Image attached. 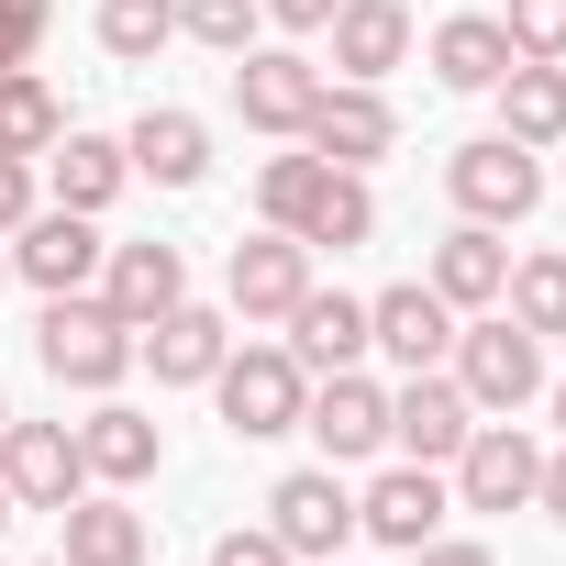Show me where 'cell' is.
I'll return each mask as SVG.
<instances>
[{"label":"cell","instance_id":"obj_8","mask_svg":"<svg viewBox=\"0 0 566 566\" xmlns=\"http://www.w3.org/2000/svg\"><path fill=\"white\" fill-rule=\"evenodd\" d=\"M266 533L323 566V555H345V533H356V489H345L334 467H290V478L266 489Z\"/></svg>","mask_w":566,"mask_h":566},{"label":"cell","instance_id":"obj_11","mask_svg":"<svg viewBox=\"0 0 566 566\" xmlns=\"http://www.w3.org/2000/svg\"><path fill=\"white\" fill-rule=\"evenodd\" d=\"M101 222L90 211H34L23 233H12V277H34V290L45 301H67V290H90V277H101Z\"/></svg>","mask_w":566,"mask_h":566},{"label":"cell","instance_id":"obj_9","mask_svg":"<svg viewBox=\"0 0 566 566\" xmlns=\"http://www.w3.org/2000/svg\"><path fill=\"white\" fill-rule=\"evenodd\" d=\"M301 433L323 444V467H356V455H378V444H389V389H378V378H356V367H334V378H312Z\"/></svg>","mask_w":566,"mask_h":566},{"label":"cell","instance_id":"obj_7","mask_svg":"<svg viewBox=\"0 0 566 566\" xmlns=\"http://www.w3.org/2000/svg\"><path fill=\"white\" fill-rule=\"evenodd\" d=\"M0 489H12V511H67L90 489L78 422H0Z\"/></svg>","mask_w":566,"mask_h":566},{"label":"cell","instance_id":"obj_26","mask_svg":"<svg viewBox=\"0 0 566 566\" xmlns=\"http://www.w3.org/2000/svg\"><path fill=\"white\" fill-rule=\"evenodd\" d=\"M433 78H444V90H500V78H511V34H500V12H455V23H433Z\"/></svg>","mask_w":566,"mask_h":566},{"label":"cell","instance_id":"obj_40","mask_svg":"<svg viewBox=\"0 0 566 566\" xmlns=\"http://www.w3.org/2000/svg\"><path fill=\"white\" fill-rule=\"evenodd\" d=\"M0 277H12V244H0Z\"/></svg>","mask_w":566,"mask_h":566},{"label":"cell","instance_id":"obj_30","mask_svg":"<svg viewBox=\"0 0 566 566\" xmlns=\"http://www.w3.org/2000/svg\"><path fill=\"white\" fill-rule=\"evenodd\" d=\"M178 34V0H101V45L123 67H156V45Z\"/></svg>","mask_w":566,"mask_h":566},{"label":"cell","instance_id":"obj_31","mask_svg":"<svg viewBox=\"0 0 566 566\" xmlns=\"http://www.w3.org/2000/svg\"><path fill=\"white\" fill-rule=\"evenodd\" d=\"M178 34L211 45V56H244L255 45V0H178Z\"/></svg>","mask_w":566,"mask_h":566},{"label":"cell","instance_id":"obj_25","mask_svg":"<svg viewBox=\"0 0 566 566\" xmlns=\"http://www.w3.org/2000/svg\"><path fill=\"white\" fill-rule=\"evenodd\" d=\"M45 156H56V211H90V222H101V211L123 200V178H134V156H123L112 134H56Z\"/></svg>","mask_w":566,"mask_h":566},{"label":"cell","instance_id":"obj_19","mask_svg":"<svg viewBox=\"0 0 566 566\" xmlns=\"http://www.w3.org/2000/svg\"><path fill=\"white\" fill-rule=\"evenodd\" d=\"M101 301L145 334L156 312H178V301H189V255H178V244H112V255H101Z\"/></svg>","mask_w":566,"mask_h":566},{"label":"cell","instance_id":"obj_33","mask_svg":"<svg viewBox=\"0 0 566 566\" xmlns=\"http://www.w3.org/2000/svg\"><path fill=\"white\" fill-rule=\"evenodd\" d=\"M45 23H56V0H0V78H12V67H34Z\"/></svg>","mask_w":566,"mask_h":566},{"label":"cell","instance_id":"obj_22","mask_svg":"<svg viewBox=\"0 0 566 566\" xmlns=\"http://www.w3.org/2000/svg\"><path fill=\"white\" fill-rule=\"evenodd\" d=\"M56 522H67L56 533L67 566H145V511H123V489H78Z\"/></svg>","mask_w":566,"mask_h":566},{"label":"cell","instance_id":"obj_17","mask_svg":"<svg viewBox=\"0 0 566 566\" xmlns=\"http://www.w3.org/2000/svg\"><path fill=\"white\" fill-rule=\"evenodd\" d=\"M134 356L156 367V389H200V378L233 356V323H222V312H200V301H178V312H156V323L134 334Z\"/></svg>","mask_w":566,"mask_h":566},{"label":"cell","instance_id":"obj_37","mask_svg":"<svg viewBox=\"0 0 566 566\" xmlns=\"http://www.w3.org/2000/svg\"><path fill=\"white\" fill-rule=\"evenodd\" d=\"M266 12L290 23V34H323V23H334V0H266Z\"/></svg>","mask_w":566,"mask_h":566},{"label":"cell","instance_id":"obj_28","mask_svg":"<svg viewBox=\"0 0 566 566\" xmlns=\"http://www.w3.org/2000/svg\"><path fill=\"white\" fill-rule=\"evenodd\" d=\"M500 312H511L533 345H555V334H566V255H511V290H500Z\"/></svg>","mask_w":566,"mask_h":566},{"label":"cell","instance_id":"obj_6","mask_svg":"<svg viewBox=\"0 0 566 566\" xmlns=\"http://www.w3.org/2000/svg\"><path fill=\"white\" fill-rule=\"evenodd\" d=\"M301 290H312V244H301V233H277V222L244 233V244L222 255V301H233L244 323H290Z\"/></svg>","mask_w":566,"mask_h":566},{"label":"cell","instance_id":"obj_32","mask_svg":"<svg viewBox=\"0 0 566 566\" xmlns=\"http://www.w3.org/2000/svg\"><path fill=\"white\" fill-rule=\"evenodd\" d=\"M500 34H511V56L566 67V0H511V12H500Z\"/></svg>","mask_w":566,"mask_h":566},{"label":"cell","instance_id":"obj_18","mask_svg":"<svg viewBox=\"0 0 566 566\" xmlns=\"http://www.w3.org/2000/svg\"><path fill=\"white\" fill-rule=\"evenodd\" d=\"M422 290L444 301V312H500V290H511V244L489 233V222H455L444 244H433V277Z\"/></svg>","mask_w":566,"mask_h":566},{"label":"cell","instance_id":"obj_16","mask_svg":"<svg viewBox=\"0 0 566 566\" xmlns=\"http://www.w3.org/2000/svg\"><path fill=\"white\" fill-rule=\"evenodd\" d=\"M123 156H134V178H156V189H200V178H211V123L178 112V101H145L134 134H123Z\"/></svg>","mask_w":566,"mask_h":566},{"label":"cell","instance_id":"obj_23","mask_svg":"<svg viewBox=\"0 0 566 566\" xmlns=\"http://www.w3.org/2000/svg\"><path fill=\"white\" fill-rule=\"evenodd\" d=\"M290 233H301L312 255H345V244H367V233H378V189H367V167H323Z\"/></svg>","mask_w":566,"mask_h":566},{"label":"cell","instance_id":"obj_10","mask_svg":"<svg viewBox=\"0 0 566 566\" xmlns=\"http://www.w3.org/2000/svg\"><path fill=\"white\" fill-rule=\"evenodd\" d=\"M478 433V400L444 378V367H422V378H400L389 389V444L411 455V467H455V444Z\"/></svg>","mask_w":566,"mask_h":566},{"label":"cell","instance_id":"obj_29","mask_svg":"<svg viewBox=\"0 0 566 566\" xmlns=\"http://www.w3.org/2000/svg\"><path fill=\"white\" fill-rule=\"evenodd\" d=\"M67 134V112H56V90L34 78V67H12L0 78V156H45Z\"/></svg>","mask_w":566,"mask_h":566},{"label":"cell","instance_id":"obj_20","mask_svg":"<svg viewBox=\"0 0 566 566\" xmlns=\"http://www.w3.org/2000/svg\"><path fill=\"white\" fill-rule=\"evenodd\" d=\"M323 34H334V78H367V90H378V78L411 56V0H334Z\"/></svg>","mask_w":566,"mask_h":566},{"label":"cell","instance_id":"obj_12","mask_svg":"<svg viewBox=\"0 0 566 566\" xmlns=\"http://www.w3.org/2000/svg\"><path fill=\"white\" fill-rule=\"evenodd\" d=\"M312 156H334V167H378L389 145H400V112L367 90V78H323V101H312V134H301Z\"/></svg>","mask_w":566,"mask_h":566},{"label":"cell","instance_id":"obj_27","mask_svg":"<svg viewBox=\"0 0 566 566\" xmlns=\"http://www.w3.org/2000/svg\"><path fill=\"white\" fill-rule=\"evenodd\" d=\"M500 134L544 156V145L566 134V67H544V56H511V78H500Z\"/></svg>","mask_w":566,"mask_h":566},{"label":"cell","instance_id":"obj_5","mask_svg":"<svg viewBox=\"0 0 566 566\" xmlns=\"http://www.w3.org/2000/svg\"><path fill=\"white\" fill-rule=\"evenodd\" d=\"M312 101H323V67H312L301 45H244V56H233V112H244L255 134L301 145V134H312Z\"/></svg>","mask_w":566,"mask_h":566},{"label":"cell","instance_id":"obj_3","mask_svg":"<svg viewBox=\"0 0 566 566\" xmlns=\"http://www.w3.org/2000/svg\"><path fill=\"white\" fill-rule=\"evenodd\" d=\"M455 389L478 411H522V400H544V345L511 312H478V323H455Z\"/></svg>","mask_w":566,"mask_h":566},{"label":"cell","instance_id":"obj_41","mask_svg":"<svg viewBox=\"0 0 566 566\" xmlns=\"http://www.w3.org/2000/svg\"><path fill=\"white\" fill-rule=\"evenodd\" d=\"M555 422H566V389H555Z\"/></svg>","mask_w":566,"mask_h":566},{"label":"cell","instance_id":"obj_24","mask_svg":"<svg viewBox=\"0 0 566 566\" xmlns=\"http://www.w3.org/2000/svg\"><path fill=\"white\" fill-rule=\"evenodd\" d=\"M290 356H301L312 378L356 367V356H367V301H345V290H301V312H290Z\"/></svg>","mask_w":566,"mask_h":566},{"label":"cell","instance_id":"obj_36","mask_svg":"<svg viewBox=\"0 0 566 566\" xmlns=\"http://www.w3.org/2000/svg\"><path fill=\"white\" fill-rule=\"evenodd\" d=\"M411 566H500V555H489V544H444V533H433V544H411Z\"/></svg>","mask_w":566,"mask_h":566},{"label":"cell","instance_id":"obj_34","mask_svg":"<svg viewBox=\"0 0 566 566\" xmlns=\"http://www.w3.org/2000/svg\"><path fill=\"white\" fill-rule=\"evenodd\" d=\"M34 222V156H0V244Z\"/></svg>","mask_w":566,"mask_h":566},{"label":"cell","instance_id":"obj_44","mask_svg":"<svg viewBox=\"0 0 566 566\" xmlns=\"http://www.w3.org/2000/svg\"><path fill=\"white\" fill-rule=\"evenodd\" d=\"M323 566H345V555H323Z\"/></svg>","mask_w":566,"mask_h":566},{"label":"cell","instance_id":"obj_2","mask_svg":"<svg viewBox=\"0 0 566 566\" xmlns=\"http://www.w3.org/2000/svg\"><path fill=\"white\" fill-rule=\"evenodd\" d=\"M211 389H222V422H233V444H266V433H301L312 367H301L290 345H244V356H222V367H211Z\"/></svg>","mask_w":566,"mask_h":566},{"label":"cell","instance_id":"obj_1","mask_svg":"<svg viewBox=\"0 0 566 566\" xmlns=\"http://www.w3.org/2000/svg\"><path fill=\"white\" fill-rule=\"evenodd\" d=\"M34 356H45V378H56V389H123V367H134V323H123L112 301L67 290V301H45Z\"/></svg>","mask_w":566,"mask_h":566},{"label":"cell","instance_id":"obj_14","mask_svg":"<svg viewBox=\"0 0 566 566\" xmlns=\"http://www.w3.org/2000/svg\"><path fill=\"white\" fill-rule=\"evenodd\" d=\"M356 533H367V544H400V555H411V544H433V533H444V478H433V467H411V455H400V467H378V478H367V500H356Z\"/></svg>","mask_w":566,"mask_h":566},{"label":"cell","instance_id":"obj_43","mask_svg":"<svg viewBox=\"0 0 566 566\" xmlns=\"http://www.w3.org/2000/svg\"><path fill=\"white\" fill-rule=\"evenodd\" d=\"M45 566H67V555H45Z\"/></svg>","mask_w":566,"mask_h":566},{"label":"cell","instance_id":"obj_35","mask_svg":"<svg viewBox=\"0 0 566 566\" xmlns=\"http://www.w3.org/2000/svg\"><path fill=\"white\" fill-rule=\"evenodd\" d=\"M211 566H301V555H290V544H277V533L255 522V533H222V544H211Z\"/></svg>","mask_w":566,"mask_h":566},{"label":"cell","instance_id":"obj_15","mask_svg":"<svg viewBox=\"0 0 566 566\" xmlns=\"http://www.w3.org/2000/svg\"><path fill=\"white\" fill-rule=\"evenodd\" d=\"M367 345H378L389 367H411V378H422V367H444V356H455V312L422 290V277H411V290H378V301H367Z\"/></svg>","mask_w":566,"mask_h":566},{"label":"cell","instance_id":"obj_42","mask_svg":"<svg viewBox=\"0 0 566 566\" xmlns=\"http://www.w3.org/2000/svg\"><path fill=\"white\" fill-rule=\"evenodd\" d=\"M0 422H12V400H0Z\"/></svg>","mask_w":566,"mask_h":566},{"label":"cell","instance_id":"obj_38","mask_svg":"<svg viewBox=\"0 0 566 566\" xmlns=\"http://www.w3.org/2000/svg\"><path fill=\"white\" fill-rule=\"evenodd\" d=\"M533 500H544V511H555V522H566V444H555V455H544V478H533Z\"/></svg>","mask_w":566,"mask_h":566},{"label":"cell","instance_id":"obj_21","mask_svg":"<svg viewBox=\"0 0 566 566\" xmlns=\"http://www.w3.org/2000/svg\"><path fill=\"white\" fill-rule=\"evenodd\" d=\"M78 467H90V489H134V478H156V467H167V433H156L145 411L101 400V411L78 422Z\"/></svg>","mask_w":566,"mask_h":566},{"label":"cell","instance_id":"obj_39","mask_svg":"<svg viewBox=\"0 0 566 566\" xmlns=\"http://www.w3.org/2000/svg\"><path fill=\"white\" fill-rule=\"evenodd\" d=\"M0 533H12V489H0Z\"/></svg>","mask_w":566,"mask_h":566},{"label":"cell","instance_id":"obj_4","mask_svg":"<svg viewBox=\"0 0 566 566\" xmlns=\"http://www.w3.org/2000/svg\"><path fill=\"white\" fill-rule=\"evenodd\" d=\"M444 189H455V211L467 222H522L533 200H544V167H533V145H511V134H478V145H455L444 156Z\"/></svg>","mask_w":566,"mask_h":566},{"label":"cell","instance_id":"obj_13","mask_svg":"<svg viewBox=\"0 0 566 566\" xmlns=\"http://www.w3.org/2000/svg\"><path fill=\"white\" fill-rule=\"evenodd\" d=\"M533 478H544V444L511 433V422H478V433L455 444V500H467V511H522Z\"/></svg>","mask_w":566,"mask_h":566}]
</instances>
